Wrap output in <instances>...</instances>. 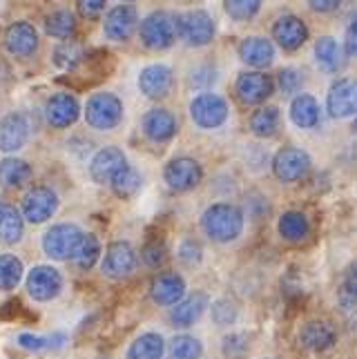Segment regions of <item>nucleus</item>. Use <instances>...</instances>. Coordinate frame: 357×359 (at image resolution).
Wrapping results in <instances>:
<instances>
[{
	"instance_id": "30",
	"label": "nucleus",
	"mask_w": 357,
	"mask_h": 359,
	"mask_svg": "<svg viewBox=\"0 0 357 359\" xmlns=\"http://www.w3.org/2000/svg\"><path fill=\"white\" fill-rule=\"evenodd\" d=\"M315 58H317V65L326 72H337L344 63L342 47L337 45L335 39H330V36H322V39L315 43Z\"/></svg>"
},
{
	"instance_id": "5",
	"label": "nucleus",
	"mask_w": 357,
	"mask_h": 359,
	"mask_svg": "<svg viewBox=\"0 0 357 359\" xmlns=\"http://www.w3.org/2000/svg\"><path fill=\"white\" fill-rule=\"evenodd\" d=\"M179 36L192 47H203L215 39L213 16L203 9H190L186 14L177 16Z\"/></svg>"
},
{
	"instance_id": "24",
	"label": "nucleus",
	"mask_w": 357,
	"mask_h": 359,
	"mask_svg": "<svg viewBox=\"0 0 357 359\" xmlns=\"http://www.w3.org/2000/svg\"><path fill=\"white\" fill-rule=\"evenodd\" d=\"M208 304H210V299H208L206 292H192L190 297L181 299L175 308H172V315H170L172 324L179 328H190L194 321L206 313Z\"/></svg>"
},
{
	"instance_id": "16",
	"label": "nucleus",
	"mask_w": 357,
	"mask_h": 359,
	"mask_svg": "<svg viewBox=\"0 0 357 359\" xmlns=\"http://www.w3.org/2000/svg\"><path fill=\"white\" fill-rule=\"evenodd\" d=\"M81 114V105L79 101L67 92H58L54 96H49V101L45 105V116L47 123L54 128H69L76 123Z\"/></svg>"
},
{
	"instance_id": "44",
	"label": "nucleus",
	"mask_w": 357,
	"mask_h": 359,
	"mask_svg": "<svg viewBox=\"0 0 357 359\" xmlns=\"http://www.w3.org/2000/svg\"><path fill=\"white\" fill-rule=\"evenodd\" d=\"M166 245L163 243H147L145 248H143V252H141V257H143V262L147 264V266H152V268H156V266H161L163 262H166Z\"/></svg>"
},
{
	"instance_id": "7",
	"label": "nucleus",
	"mask_w": 357,
	"mask_h": 359,
	"mask_svg": "<svg viewBox=\"0 0 357 359\" xmlns=\"http://www.w3.org/2000/svg\"><path fill=\"white\" fill-rule=\"evenodd\" d=\"M163 179L175 192H188V190L196 188V185L201 183L203 170L194 158L179 156V158H172L170 163L166 165Z\"/></svg>"
},
{
	"instance_id": "51",
	"label": "nucleus",
	"mask_w": 357,
	"mask_h": 359,
	"mask_svg": "<svg viewBox=\"0 0 357 359\" xmlns=\"http://www.w3.org/2000/svg\"><path fill=\"white\" fill-rule=\"evenodd\" d=\"M355 130H357V121H355Z\"/></svg>"
},
{
	"instance_id": "45",
	"label": "nucleus",
	"mask_w": 357,
	"mask_h": 359,
	"mask_svg": "<svg viewBox=\"0 0 357 359\" xmlns=\"http://www.w3.org/2000/svg\"><path fill=\"white\" fill-rule=\"evenodd\" d=\"M179 259L186 266H196L201 262V245L194 241H183L179 248Z\"/></svg>"
},
{
	"instance_id": "37",
	"label": "nucleus",
	"mask_w": 357,
	"mask_h": 359,
	"mask_svg": "<svg viewBox=\"0 0 357 359\" xmlns=\"http://www.w3.org/2000/svg\"><path fill=\"white\" fill-rule=\"evenodd\" d=\"M98 255H101V243H98V239L94 237V234H83V239L76 248V252H74V264H76V268L81 270H90L94 264Z\"/></svg>"
},
{
	"instance_id": "28",
	"label": "nucleus",
	"mask_w": 357,
	"mask_h": 359,
	"mask_svg": "<svg viewBox=\"0 0 357 359\" xmlns=\"http://www.w3.org/2000/svg\"><path fill=\"white\" fill-rule=\"evenodd\" d=\"M32 179V165L22 158L0 161V185L3 188H22Z\"/></svg>"
},
{
	"instance_id": "20",
	"label": "nucleus",
	"mask_w": 357,
	"mask_h": 359,
	"mask_svg": "<svg viewBox=\"0 0 357 359\" xmlns=\"http://www.w3.org/2000/svg\"><path fill=\"white\" fill-rule=\"evenodd\" d=\"M29 139L27 116L11 112L0 121V152H16Z\"/></svg>"
},
{
	"instance_id": "10",
	"label": "nucleus",
	"mask_w": 357,
	"mask_h": 359,
	"mask_svg": "<svg viewBox=\"0 0 357 359\" xmlns=\"http://www.w3.org/2000/svg\"><path fill=\"white\" fill-rule=\"evenodd\" d=\"M273 170L275 177L284 183L299 181L309 175L311 170V156L299 147H284L279 150L273 158Z\"/></svg>"
},
{
	"instance_id": "2",
	"label": "nucleus",
	"mask_w": 357,
	"mask_h": 359,
	"mask_svg": "<svg viewBox=\"0 0 357 359\" xmlns=\"http://www.w3.org/2000/svg\"><path fill=\"white\" fill-rule=\"evenodd\" d=\"M139 36L141 43L147 49H168L172 47V43L177 41L179 36V25H177V16L170 14V11H152L150 16H145L141 20L139 27Z\"/></svg>"
},
{
	"instance_id": "34",
	"label": "nucleus",
	"mask_w": 357,
	"mask_h": 359,
	"mask_svg": "<svg viewBox=\"0 0 357 359\" xmlns=\"http://www.w3.org/2000/svg\"><path fill=\"white\" fill-rule=\"evenodd\" d=\"M85 56H88V52H85V47L76 41H65V43H60L56 47V52H54V60H56V65L58 67H63V69H76Z\"/></svg>"
},
{
	"instance_id": "23",
	"label": "nucleus",
	"mask_w": 357,
	"mask_h": 359,
	"mask_svg": "<svg viewBox=\"0 0 357 359\" xmlns=\"http://www.w3.org/2000/svg\"><path fill=\"white\" fill-rule=\"evenodd\" d=\"M335 328L326 324V321H309L304 324L299 330V346L306 351H313V353H322L326 348L335 344Z\"/></svg>"
},
{
	"instance_id": "11",
	"label": "nucleus",
	"mask_w": 357,
	"mask_h": 359,
	"mask_svg": "<svg viewBox=\"0 0 357 359\" xmlns=\"http://www.w3.org/2000/svg\"><path fill=\"white\" fill-rule=\"evenodd\" d=\"M326 107L333 118H346L357 114V79H339L330 85Z\"/></svg>"
},
{
	"instance_id": "1",
	"label": "nucleus",
	"mask_w": 357,
	"mask_h": 359,
	"mask_svg": "<svg viewBox=\"0 0 357 359\" xmlns=\"http://www.w3.org/2000/svg\"><path fill=\"white\" fill-rule=\"evenodd\" d=\"M201 228L213 241H235L243 230V212L232 203H215L203 212Z\"/></svg>"
},
{
	"instance_id": "8",
	"label": "nucleus",
	"mask_w": 357,
	"mask_h": 359,
	"mask_svg": "<svg viewBox=\"0 0 357 359\" xmlns=\"http://www.w3.org/2000/svg\"><path fill=\"white\" fill-rule=\"evenodd\" d=\"M137 268V252L128 241H114L107 245L101 270L109 279H126Z\"/></svg>"
},
{
	"instance_id": "4",
	"label": "nucleus",
	"mask_w": 357,
	"mask_h": 359,
	"mask_svg": "<svg viewBox=\"0 0 357 359\" xmlns=\"http://www.w3.org/2000/svg\"><path fill=\"white\" fill-rule=\"evenodd\" d=\"M83 239V230L74 224H56L52 226L43 237V250L47 257L56 259V262H65L72 259L76 248Z\"/></svg>"
},
{
	"instance_id": "40",
	"label": "nucleus",
	"mask_w": 357,
	"mask_h": 359,
	"mask_svg": "<svg viewBox=\"0 0 357 359\" xmlns=\"http://www.w3.org/2000/svg\"><path fill=\"white\" fill-rule=\"evenodd\" d=\"M260 9H262V3H260V0H228V3H226L228 16H230V18H235V20H248V18H252Z\"/></svg>"
},
{
	"instance_id": "9",
	"label": "nucleus",
	"mask_w": 357,
	"mask_h": 359,
	"mask_svg": "<svg viewBox=\"0 0 357 359\" xmlns=\"http://www.w3.org/2000/svg\"><path fill=\"white\" fill-rule=\"evenodd\" d=\"M58 208V196L52 188H32L22 196V217L29 224H45L47 219H52Z\"/></svg>"
},
{
	"instance_id": "41",
	"label": "nucleus",
	"mask_w": 357,
	"mask_h": 359,
	"mask_svg": "<svg viewBox=\"0 0 357 359\" xmlns=\"http://www.w3.org/2000/svg\"><path fill=\"white\" fill-rule=\"evenodd\" d=\"M213 319L217 326H230L237 319V306L228 299H219L213 304Z\"/></svg>"
},
{
	"instance_id": "15",
	"label": "nucleus",
	"mask_w": 357,
	"mask_h": 359,
	"mask_svg": "<svg viewBox=\"0 0 357 359\" xmlns=\"http://www.w3.org/2000/svg\"><path fill=\"white\" fill-rule=\"evenodd\" d=\"M126 165H128V161H126L123 150L109 145V147H103V150H98L94 154L92 163H90V177L94 179V183L105 185V183L112 181Z\"/></svg>"
},
{
	"instance_id": "50",
	"label": "nucleus",
	"mask_w": 357,
	"mask_h": 359,
	"mask_svg": "<svg viewBox=\"0 0 357 359\" xmlns=\"http://www.w3.org/2000/svg\"><path fill=\"white\" fill-rule=\"evenodd\" d=\"M346 52L357 58V22H353L346 29Z\"/></svg>"
},
{
	"instance_id": "39",
	"label": "nucleus",
	"mask_w": 357,
	"mask_h": 359,
	"mask_svg": "<svg viewBox=\"0 0 357 359\" xmlns=\"http://www.w3.org/2000/svg\"><path fill=\"white\" fill-rule=\"evenodd\" d=\"M18 344L25 351H49V348H60V346L65 344V337L58 335V332L47 337H36V335H29V332H22L18 337Z\"/></svg>"
},
{
	"instance_id": "46",
	"label": "nucleus",
	"mask_w": 357,
	"mask_h": 359,
	"mask_svg": "<svg viewBox=\"0 0 357 359\" xmlns=\"http://www.w3.org/2000/svg\"><path fill=\"white\" fill-rule=\"evenodd\" d=\"M215 79H217L215 67L203 65V67H196V69L190 74V85H192V88H208V85H213V83H215Z\"/></svg>"
},
{
	"instance_id": "18",
	"label": "nucleus",
	"mask_w": 357,
	"mask_h": 359,
	"mask_svg": "<svg viewBox=\"0 0 357 359\" xmlns=\"http://www.w3.org/2000/svg\"><path fill=\"white\" fill-rule=\"evenodd\" d=\"M5 47L11 56L27 58L36 52V47H39V32H36L34 25L22 22V20L9 25L5 32Z\"/></svg>"
},
{
	"instance_id": "38",
	"label": "nucleus",
	"mask_w": 357,
	"mask_h": 359,
	"mask_svg": "<svg viewBox=\"0 0 357 359\" xmlns=\"http://www.w3.org/2000/svg\"><path fill=\"white\" fill-rule=\"evenodd\" d=\"M203 353V346L196 337L179 335L170 344V359H199Z\"/></svg>"
},
{
	"instance_id": "14",
	"label": "nucleus",
	"mask_w": 357,
	"mask_h": 359,
	"mask_svg": "<svg viewBox=\"0 0 357 359\" xmlns=\"http://www.w3.org/2000/svg\"><path fill=\"white\" fill-rule=\"evenodd\" d=\"M63 288V277L52 266H36L27 275V290L36 302H52Z\"/></svg>"
},
{
	"instance_id": "17",
	"label": "nucleus",
	"mask_w": 357,
	"mask_h": 359,
	"mask_svg": "<svg viewBox=\"0 0 357 359\" xmlns=\"http://www.w3.org/2000/svg\"><path fill=\"white\" fill-rule=\"evenodd\" d=\"M273 39L279 43V47L295 52V49H299L309 41V27H306V22L302 18L292 14H284L273 25Z\"/></svg>"
},
{
	"instance_id": "32",
	"label": "nucleus",
	"mask_w": 357,
	"mask_h": 359,
	"mask_svg": "<svg viewBox=\"0 0 357 359\" xmlns=\"http://www.w3.org/2000/svg\"><path fill=\"white\" fill-rule=\"evenodd\" d=\"M277 230L286 241L295 243V241H302L309 237L311 226H309V219H306L302 212H286V215H281Z\"/></svg>"
},
{
	"instance_id": "27",
	"label": "nucleus",
	"mask_w": 357,
	"mask_h": 359,
	"mask_svg": "<svg viewBox=\"0 0 357 359\" xmlns=\"http://www.w3.org/2000/svg\"><path fill=\"white\" fill-rule=\"evenodd\" d=\"M290 118L297 128H315L319 121V105L311 94H299L290 103Z\"/></svg>"
},
{
	"instance_id": "26",
	"label": "nucleus",
	"mask_w": 357,
	"mask_h": 359,
	"mask_svg": "<svg viewBox=\"0 0 357 359\" xmlns=\"http://www.w3.org/2000/svg\"><path fill=\"white\" fill-rule=\"evenodd\" d=\"M25 230V219L18 210L11 205L0 201V241L3 243H16L22 237Z\"/></svg>"
},
{
	"instance_id": "3",
	"label": "nucleus",
	"mask_w": 357,
	"mask_h": 359,
	"mask_svg": "<svg viewBox=\"0 0 357 359\" xmlns=\"http://www.w3.org/2000/svg\"><path fill=\"white\" fill-rule=\"evenodd\" d=\"M85 121L94 130H112L123 121V103L112 92L92 94L85 103Z\"/></svg>"
},
{
	"instance_id": "49",
	"label": "nucleus",
	"mask_w": 357,
	"mask_h": 359,
	"mask_svg": "<svg viewBox=\"0 0 357 359\" xmlns=\"http://www.w3.org/2000/svg\"><path fill=\"white\" fill-rule=\"evenodd\" d=\"M311 9L319 11V14H326V11H335L339 7L337 0H311Z\"/></svg>"
},
{
	"instance_id": "48",
	"label": "nucleus",
	"mask_w": 357,
	"mask_h": 359,
	"mask_svg": "<svg viewBox=\"0 0 357 359\" xmlns=\"http://www.w3.org/2000/svg\"><path fill=\"white\" fill-rule=\"evenodd\" d=\"M344 292L357 297V262L351 264L346 272H344Z\"/></svg>"
},
{
	"instance_id": "6",
	"label": "nucleus",
	"mask_w": 357,
	"mask_h": 359,
	"mask_svg": "<svg viewBox=\"0 0 357 359\" xmlns=\"http://www.w3.org/2000/svg\"><path fill=\"white\" fill-rule=\"evenodd\" d=\"M190 116L199 128L203 130H215L224 126L228 118V105L219 94H199L190 103Z\"/></svg>"
},
{
	"instance_id": "35",
	"label": "nucleus",
	"mask_w": 357,
	"mask_h": 359,
	"mask_svg": "<svg viewBox=\"0 0 357 359\" xmlns=\"http://www.w3.org/2000/svg\"><path fill=\"white\" fill-rule=\"evenodd\" d=\"M279 128V109L277 107H262L250 116V130L266 139V136H273Z\"/></svg>"
},
{
	"instance_id": "22",
	"label": "nucleus",
	"mask_w": 357,
	"mask_h": 359,
	"mask_svg": "<svg viewBox=\"0 0 357 359\" xmlns=\"http://www.w3.org/2000/svg\"><path fill=\"white\" fill-rule=\"evenodd\" d=\"M143 134L150 139L152 143H166L172 136L177 134V118L172 112L163 107L150 109L143 116Z\"/></svg>"
},
{
	"instance_id": "19",
	"label": "nucleus",
	"mask_w": 357,
	"mask_h": 359,
	"mask_svg": "<svg viewBox=\"0 0 357 359\" xmlns=\"http://www.w3.org/2000/svg\"><path fill=\"white\" fill-rule=\"evenodd\" d=\"M172 83H175L172 69L161 63L147 65L139 74V90L147 98H166L172 90Z\"/></svg>"
},
{
	"instance_id": "36",
	"label": "nucleus",
	"mask_w": 357,
	"mask_h": 359,
	"mask_svg": "<svg viewBox=\"0 0 357 359\" xmlns=\"http://www.w3.org/2000/svg\"><path fill=\"white\" fill-rule=\"evenodd\" d=\"M22 279V262L14 255H0V290H14Z\"/></svg>"
},
{
	"instance_id": "21",
	"label": "nucleus",
	"mask_w": 357,
	"mask_h": 359,
	"mask_svg": "<svg viewBox=\"0 0 357 359\" xmlns=\"http://www.w3.org/2000/svg\"><path fill=\"white\" fill-rule=\"evenodd\" d=\"M150 294L159 306H177L186 294V281L177 272H163L152 279Z\"/></svg>"
},
{
	"instance_id": "47",
	"label": "nucleus",
	"mask_w": 357,
	"mask_h": 359,
	"mask_svg": "<svg viewBox=\"0 0 357 359\" xmlns=\"http://www.w3.org/2000/svg\"><path fill=\"white\" fill-rule=\"evenodd\" d=\"M105 9L103 0H81L79 3V14L85 18H96Z\"/></svg>"
},
{
	"instance_id": "31",
	"label": "nucleus",
	"mask_w": 357,
	"mask_h": 359,
	"mask_svg": "<svg viewBox=\"0 0 357 359\" xmlns=\"http://www.w3.org/2000/svg\"><path fill=\"white\" fill-rule=\"evenodd\" d=\"M141 183H143L141 172L132 165H126L112 181H109V185H112V190L119 199H132V196L141 190Z\"/></svg>"
},
{
	"instance_id": "29",
	"label": "nucleus",
	"mask_w": 357,
	"mask_h": 359,
	"mask_svg": "<svg viewBox=\"0 0 357 359\" xmlns=\"http://www.w3.org/2000/svg\"><path fill=\"white\" fill-rule=\"evenodd\" d=\"M163 337L156 332H145L130 344L128 359H161L163 357Z\"/></svg>"
},
{
	"instance_id": "42",
	"label": "nucleus",
	"mask_w": 357,
	"mask_h": 359,
	"mask_svg": "<svg viewBox=\"0 0 357 359\" xmlns=\"http://www.w3.org/2000/svg\"><path fill=\"white\" fill-rule=\"evenodd\" d=\"M224 353L226 357L230 359H239L248 353V337L243 335V332H232L224 339Z\"/></svg>"
},
{
	"instance_id": "33",
	"label": "nucleus",
	"mask_w": 357,
	"mask_h": 359,
	"mask_svg": "<svg viewBox=\"0 0 357 359\" xmlns=\"http://www.w3.org/2000/svg\"><path fill=\"white\" fill-rule=\"evenodd\" d=\"M45 29H47L49 36H54V39L65 41L74 32H76V18H74L72 11H65V9L54 11V14L47 16Z\"/></svg>"
},
{
	"instance_id": "13",
	"label": "nucleus",
	"mask_w": 357,
	"mask_h": 359,
	"mask_svg": "<svg viewBox=\"0 0 357 359\" xmlns=\"http://www.w3.org/2000/svg\"><path fill=\"white\" fill-rule=\"evenodd\" d=\"M137 22H139V14H137V7L134 5H116L107 11L105 22H103V32L109 41L114 43H126L130 36L137 29Z\"/></svg>"
},
{
	"instance_id": "12",
	"label": "nucleus",
	"mask_w": 357,
	"mask_h": 359,
	"mask_svg": "<svg viewBox=\"0 0 357 359\" xmlns=\"http://www.w3.org/2000/svg\"><path fill=\"white\" fill-rule=\"evenodd\" d=\"M273 90H275L273 79L266 76L262 72H243L239 74L237 85H235V92L243 105L264 103L266 98L273 96Z\"/></svg>"
},
{
	"instance_id": "25",
	"label": "nucleus",
	"mask_w": 357,
	"mask_h": 359,
	"mask_svg": "<svg viewBox=\"0 0 357 359\" xmlns=\"http://www.w3.org/2000/svg\"><path fill=\"white\" fill-rule=\"evenodd\" d=\"M239 56L243 63L262 69L275 60V47L268 39H262V36H248L239 45Z\"/></svg>"
},
{
	"instance_id": "43",
	"label": "nucleus",
	"mask_w": 357,
	"mask_h": 359,
	"mask_svg": "<svg viewBox=\"0 0 357 359\" xmlns=\"http://www.w3.org/2000/svg\"><path fill=\"white\" fill-rule=\"evenodd\" d=\"M279 90L284 92V94H295V92H299L302 88V72H297L295 67H286V69H281L279 72Z\"/></svg>"
}]
</instances>
